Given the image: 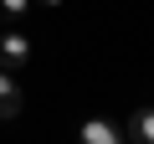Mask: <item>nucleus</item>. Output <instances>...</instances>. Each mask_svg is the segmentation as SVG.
Instances as JSON below:
<instances>
[{
    "label": "nucleus",
    "instance_id": "obj_6",
    "mask_svg": "<svg viewBox=\"0 0 154 144\" xmlns=\"http://www.w3.org/2000/svg\"><path fill=\"white\" fill-rule=\"evenodd\" d=\"M41 5H62V0H41Z\"/></svg>",
    "mask_w": 154,
    "mask_h": 144
},
{
    "label": "nucleus",
    "instance_id": "obj_5",
    "mask_svg": "<svg viewBox=\"0 0 154 144\" xmlns=\"http://www.w3.org/2000/svg\"><path fill=\"white\" fill-rule=\"evenodd\" d=\"M26 11H31V0H0V21H11V26H21Z\"/></svg>",
    "mask_w": 154,
    "mask_h": 144
},
{
    "label": "nucleus",
    "instance_id": "obj_1",
    "mask_svg": "<svg viewBox=\"0 0 154 144\" xmlns=\"http://www.w3.org/2000/svg\"><path fill=\"white\" fill-rule=\"evenodd\" d=\"M26 62H31V41L11 26L5 36H0V67H11V72H16V67H26Z\"/></svg>",
    "mask_w": 154,
    "mask_h": 144
},
{
    "label": "nucleus",
    "instance_id": "obj_4",
    "mask_svg": "<svg viewBox=\"0 0 154 144\" xmlns=\"http://www.w3.org/2000/svg\"><path fill=\"white\" fill-rule=\"evenodd\" d=\"M128 134H134V139H144V144H154V108H139V113H134V124H128Z\"/></svg>",
    "mask_w": 154,
    "mask_h": 144
},
{
    "label": "nucleus",
    "instance_id": "obj_2",
    "mask_svg": "<svg viewBox=\"0 0 154 144\" xmlns=\"http://www.w3.org/2000/svg\"><path fill=\"white\" fill-rule=\"evenodd\" d=\"M21 113V88L11 77V67H0V118H16Z\"/></svg>",
    "mask_w": 154,
    "mask_h": 144
},
{
    "label": "nucleus",
    "instance_id": "obj_3",
    "mask_svg": "<svg viewBox=\"0 0 154 144\" xmlns=\"http://www.w3.org/2000/svg\"><path fill=\"white\" fill-rule=\"evenodd\" d=\"M82 139H88V144H113V139H118V129H113V124H103V118H93V124H82Z\"/></svg>",
    "mask_w": 154,
    "mask_h": 144
}]
</instances>
